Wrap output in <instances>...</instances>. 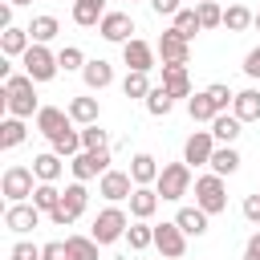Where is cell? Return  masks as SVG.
I'll list each match as a JSON object with an SVG mask.
<instances>
[{"instance_id":"6da1fadb","label":"cell","mask_w":260,"mask_h":260,"mask_svg":"<svg viewBox=\"0 0 260 260\" xmlns=\"http://www.w3.org/2000/svg\"><path fill=\"white\" fill-rule=\"evenodd\" d=\"M32 85H37V81H32L28 73H12V77L4 81V106H8L12 118H37L41 102H37V89H32Z\"/></svg>"},{"instance_id":"7a4b0ae2","label":"cell","mask_w":260,"mask_h":260,"mask_svg":"<svg viewBox=\"0 0 260 260\" xmlns=\"http://www.w3.org/2000/svg\"><path fill=\"white\" fill-rule=\"evenodd\" d=\"M154 191H158V199H183L191 191V162H167L158 171Z\"/></svg>"},{"instance_id":"3957f363","label":"cell","mask_w":260,"mask_h":260,"mask_svg":"<svg viewBox=\"0 0 260 260\" xmlns=\"http://www.w3.org/2000/svg\"><path fill=\"white\" fill-rule=\"evenodd\" d=\"M195 203L207 211V215H219L228 207V187H223V175H199L195 179Z\"/></svg>"},{"instance_id":"277c9868","label":"cell","mask_w":260,"mask_h":260,"mask_svg":"<svg viewBox=\"0 0 260 260\" xmlns=\"http://www.w3.org/2000/svg\"><path fill=\"white\" fill-rule=\"evenodd\" d=\"M85 203H89V191H85V183H69L65 191H61V203H57V211H49V219L57 223V228H69L81 211H85Z\"/></svg>"},{"instance_id":"5b68a950","label":"cell","mask_w":260,"mask_h":260,"mask_svg":"<svg viewBox=\"0 0 260 260\" xmlns=\"http://www.w3.org/2000/svg\"><path fill=\"white\" fill-rule=\"evenodd\" d=\"M20 65H24V73L32 77V81H53L57 73H61V65H57V53H49L45 45H28V53L20 57Z\"/></svg>"},{"instance_id":"8992f818","label":"cell","mask_w":260,"mask_h":260,"mask_svg":"<svg viewBox=\"0 0 260 260\" xmlns=\"http://www.w3.org/2000/svg\"><path fill=\"white\" fill-rule=\"evenodd\" d=\"M126 228H130L126 211H122V207H106V211H98L89 236H93L98 244H114V240H126Z\"/></svg>"},{"instance_id":"52a82bcc","label":"cell","mask_w":260,"mask_h":260,"mask_svg":"<svg viewBox=\"0 0 260 260\" xmlns=\"http://www.w3.org/2000/svg\"><path fill=\"white\" fill-rule=\"evenodd\" d=\"M69 171H73L77 183L102 179V175L110 171V146H106V150H81V154H73V158H69Z\"/></svg>"},{"instance_id":"ba28073f","label":"cell","mask_w":260,"mask_h":260,"mask_svg":"<svg viewBox=\"0 0 260 260\" xmlns=\"http://www.w3.org/2000/svg\"><path fill=\"white\" fill-rule=\"evenodd\" d=\"M37 175H32V167H8L4 171V179H0V191H4V199L8 203H24V199H32V191H37V183H32Z\"/></svg>"},{"instance_id":"9c48e42d","label":"cell","mask_w":260,"mask_h":260,"mask_svg":"<svg viewBox=\"0 0 260 260\" xmlns=\"http://www.w3.org/2000/svg\"><path fill=\"white\" fill-rule=\"evenodd\" d=\"M154 248L167 256V260H179L187 252V232L171 219V223H154Z\"/></svg>"},{"instance_id":"30bf717a","label":"cell","mask_w":260,"mask_h":260,"mask_svg":"<svg viewBox=\"0 0 260 260\" xmlns=\"http://www.w3.org/2000/svg\"><path fill=\"white\" fill-rule=\"evenodd\" d=\"M134 179H130V171H106L102 179H98V195L102 199H110V203H122V199H130L134 195Z\"/></svg>"},{"instance_id":"8fae6325","label":"cell","mask_w":260,"mask_h":260,"mask_svg":"<svg viewBox=\"0 0 260 260\" xmlns=\"http://www.w3.org/2000/svg\"><path fill=\"white\" fill-rule=\"evenodd\" d=\"M41 207L37 203H8V211H4V228L8 232H16V236H24V232H32L37 223H41Z\"/></svg>"},{"instance_id":"7c38bea8","label":"cell","mask_w":260,"mask_h":260,"mask_svg":"<svg viewBox=\"0 0 260 260\" xmlns=\"http://www.w3.org/2000/svg\"><path fill=\"white\" fill-rule=\"evenodd\" d=\"M158 57H162V65H187V57H191V41L187 37H179L175 28H167L162 37H158Z\"/></svg>"},{"instance_id":"4fadbf2b","label":"cell","mask_w":260,"mask_h":260,"mask_svg":"<svg viewBox=\"0 0 260 260\" xmlns=\"http://www.w3.org/2000/svg\"><path fill=\"white\" fill-rule=\"evenodd\" d=\"M154 45H146L142 37H130L126 45H122V61H126V69H138V73H150L154 69Z\"/></svg>"},{"instance_id":"5bb4252c","label":"cell","mask_w":260,"mask_h":260,"mask_svg":"<svg viewBox=\"0 0 260 260\" xmlns=\"http://www.w3.org/2000/svg\"><path fill=\"white\" fill-rule=\"evenodd\" d=\"M211 150H215V134L211 130H195L187 138V146H183V162L203 167V162H211Z\"/></svg>"},{"instance_id":"9a60e30c","label":"cell","mask_w":260,"mask_h":260,"mask_svg":"<svg viewBox=\"0 0 260 260\" xmlns=\"http://www.w3.org/2000/svg\"><path fill=\"white\" fill-rule=\"evenodd\" d=\"M98 32L106 41H114V45H126L130 32H134V20H130V12H106L102 24H98Z\"/></svg>"},{"instance_id":"2e32d148","label":"cell","mask_w":260,"mask_h":260,"mask_svg":"<svg viewBox=\"0 0 260 260\" xmlns=\"http://www.w3.org/2000/svg\"><path fill=\"white\" fill-rule=\"evenodd\" d=\"M69 126H73L69 110H61V106H41V110H37V130H41L45 138H57V134L69 130Z\"/></svg>"},{"instance_id":"e0dca14e","label":"cell","mask_w":260,"mask_h":260,"mask_svg":"<svg viewBox=\"0 0 260 260\" xmlns=\"http://www.w3.org/2000/svg\"><path fill=\"white\" fill-rule=\"evenodd\" d=\"M211 134H215V142H219V146H232V142L244 134V122H240L236 114H228V110H223V114H215V118H211Z\"/></svg>"},{"instance_id":"ac0fdd59","label":"cell","mask_w":260,"mask_h":260,"mask_svg":"<svg viewBox=\"0 0 260 260\" xmlns=\"http://www.w3.org/2000/svg\"><path fill=\"white\" fill-rule=\"evenodd\" d=\"M162 89L171 98H191V77L187 65H162Z\"/></svg>"},{"instance_id":"d6986e66","label":"cell","mask_w":260,"mask_h":260,"mask_svg":"<svg viewBox=\"0 0 260 260\" xmlns=\"http://www.w3.org/2000/svg\"><path fill=\"white\" fill-rule=\"evenodd\" d=\"M158 171H162V167H158V162H154V154H146V150L130 158V179H134L138 187H150V183H158Z\"/></svg>"},{"instance_id":"ffe728a7","label":"cell","mask_w":260,"mask_h":260,"mask_svg":"<svg viewBox=\"0 0 260 260\" xmlns=\"http://www.w3.org/2000/svg\"><path fill=\"white\" fill-rule=\"evenodd\" d=\"M102 16H106V0H73V24L98 28Z\"/></svg>"},{"instance_id":"44dd1931","label":"cell","mask_w":260,"mask_h":260,"mask_svg":"<svg viewBox=\"0 0 260 260\" xmlns=\"http://www.w3.org/2000/svg\"><path fill=\"white\" fill-rule=\"evenodd\" d=\"M158 211V191L154 187H134V195H130V215L134 219H150Z\"/></svg>"},{"instance_id":"7402d4cb","label":"cell","mask_w":260,"mask_h":260,"mask_svg":"<svg viewBox=\"0 0 260 260\" xmlns=\"http://www.w3.org/2000/svg\"><path fill=\"white\" fill-rule=\"evenodd\" d=\"M232 114L240 122H260V89H240L232 102Z\"/></svg>"},{"instance_id":"603a6c76","label":"cell","mask_w":260,"mask_h":260,"mask_svg":"<svg viewBox=\"0 0 260 260\" xmlns=\"http://www.w3.org/2000/svg\"><path fill=\"white\" fill-rule=\"evenodd\" d=\"M28 45H32V37H28V28H4L0 32V49H4V57H24L28 53Z\"/></svg>"},{"instance_id":"cb8c5ba5","label":"cell","mask_w":260,"mask_h":260,"mask_svg":"<svg viewBox=\"0 0 260 260\" xmlns=\"http://www.w3.org/2000/svg\"><path fill=\"white\" fill-rule=\"evenodd\" d=\"M32 175H37V183H57V179H61V154H57V150L37 154V158H32Z\"/></svg>"},{"instance_id":"d4e9b609","label":"cell","mask_w":260,"mask_h":260,"mask_svg":"<svg viewBox=\"0 0 260 260\" xmlns=\"http://www.w3.org/2000/svg\"><path fill=\"white\" fill-rule=\"evenodd\" d=\"M81 77H85V85H89V89H106V85L114 81V65H110V61H102V57H98V61H85Z\"/></svg>"},{"instance_id":"484cf974","label":"cell","mask_w":260,"mask_h":260,"mask_svg":"<svg viewBox=\"0 0 260 260\" xmlns=\"http://www.w3.org/2000/svg\"><path fill=\"white\" fill-rule=\"evenodd\" d=\"M175 223H179L187 236H203V232H207V211H203L199 203H195V207H179Z\"/></svg>"},{"instance_id":"4316f807","label":"cell","mask_w":260,"mask_h":260,"mask_svg":"<svg viewBox=\"0 0 260 260\" xmlns=\"http://www.w3.org/2000/svg\"><path fill=\"white\" fill-rule=\"evenodd\" d=\"M24 134H28V130H24V118H12V114H8V118L0 122V150H16V146L24 142Z\"/></svg>"},{"instance_id":"83f0119b","label":"cell","mask_w":260,"mask_h":260,"mask_svg":"<svg viewBox=\"0 0 260 260\" xmlns=\"http://www.w3.org/2000/svg\"><path fill=\"white\" fill-rule=\"evenodd\" d=\"M207 167H211L215 175H236V171H240V150H236V146H215Z\"/></svg>"},{"instance_id":"f1b7e54d","label":"cell","mask_w":260,"mask_h":260,"mask_svg":"<svg viewBox=\"0 0 260 260\" xmlns=\"http://www.w3.org/2000/svg\"><path fill=\"white\" fill-rule=\"evenodd\" d=\"M252 20H256V12H252L248 4L223 8V28H228V32H244V28H252Z\"/></svg>"},{"instance_id":"f546056e","label":"cell","mask_w":260,"mask_h":260,"mask_svg":"<svg viewBox=\"0 0 260 260\" xmlns=\"http://www.w3.org/2000/svg\"><path fill=\"white\" fill-rule=\"evenodd\" d=\"M187 114H191V122H211V118L219 114V106H215V102H211V93L203 89V93L187 98Z\"/></svg>"},{"instance_id":"4dcf8cb0","label":"cell","mask_w":260,"mask_h":260,"mask_svg":"<svg viewBox=\"0 0 260 260\" xmlns=\"http://www.w3.org/2000/svg\"><path fill=\"white\" fill-rule=\"evenodd\" d=\"M49 142H53V150H57L61 158H73V154H81V150H85L81 130H73V126H69V130H61V134H57V138H49Z\"/></svg>"},{"instance_id":"1f68e13d","label":"cell","mask_w":260,"mask_h":260,"mask_svg":"<svg viewBox=\"0 0 260 260\" xmlns=\"http://www.w3.org/2000/svg\"><path fill=\"white\" fill-rule=\"evenodd\" d=\"M171 20H175L171 28H175L179 37H187V41H191L195 32H203V20H199V12H195V8H179V12L171 16Z\"/></svg>"},{"instance_id":"d6a6232c","label":"cell","mask_w":260,"mask_h":260,"mask_svg":"<svg viewBox=\"0 0 260 260\" xmlns=\"http://www.w3.org/2000/svg\"><path fill=\"white\" fill-rule=\"evenodd\" d=\"M65 110H69V118H73L77 126H89V122H98V98H73Z\"/></svg>"},{"instance_id":"836d02e7","label":"cell","mask_w":260,"mask_h":260,"mask_svg":"<svg viewBox=\"0 0 260 260\" xmlns=\"http://www.w3.org/2000/svg\"><path fill=\"white\" fill-rule=\"evenodd\" d=\"M126 244H130V252H146V248L154 244V228H150L146 219L130 223V228H126Z\"/></svg>"},{"instance_id":"e575fe53","label":"cell","mask_w":260,"mask_h":260,"mask_svg":"<svg viewBox=\"0 0 260 260\" xmlns=\"http://www.w3.org/2000/svg\"><path fill=\"white\" fill-rule=\"evenodd\" d=\"M65 248H69V256L73 260H98V240L93 236H65Z\"/></svg>"},{"instance_id":"d590c367","label":"cell","mask_w":260,"mask_h":260,"mask_svg":"<svg viewBox=\"0 0 260 260\" xmlns=\"http://www.w3.org/2000/svg\"><path fill=\"white\" fill-rule=\"evenodd\" d=\"M57 16H32V24H28V37L37 41V45H49L53 37H57Z\"/></svg>"},{"instance_id":"8d00e7d4","label":"cell","mask_w":260,"mask_h":260,"mask_svg":"<svg viewBox=\"0 0 260 260\" xmlns=\"http://www.w3.org/2000/svg\"><path fill=\"white\" fill-rule=\"evenodd\" d=\"M142 102H146V110H150L154 118H167V114L175 110V98H171V93H167L162 85H154V89H150V93H146Z\"/></svg>"},{"instance_id":"74e56055","label":"cell","mask_w":260,"mask_h":260,"mask_svg":"<svg viewBox=\"0 0 260 260\" xmlns=\"http://www.w3.org/2000/svg\"><path fill=\"white\" fill-rule=\"evenodd\" d=\"M32 203L49 215V211H57V203H61V191H57V183H37V191H32Z\"/></svg>"},{"instance_id":"f35d334b","label":"cell","mask_w":260,"mask_h":260,"mask_svg":"<svg viewBox=\"0 0 260 260\" xmlns=\"http://www.w3.org/2000/svg\"><path fill=\"white\" fill-rule=\"evenodd\" d=\"M150 89H154V85H150V77H146V73H138V69H130V73H126V81H122V93H126V98H146Z\"/></svg>"},{"instance_id":"ab89813d","label":"cell","mask_w":260,"mask_h":260,"mask_svg":"<svg viewBox=\"0 0 260 260\" xmlns=\"http://www.w3.org/2000/svg\"><path fill=\"white\" fill-rule=\"evenodd\" d=\"M81 142H85V150H106L110 146V134L98 122H89V126H81Z\"/></svg>"},{"instance_id":"60d3db41","label":"cell","mask_w":260,"mask_h":260,"mask_svg":"<svg viewBox=\"0 0 260 260\" xmlns=\"http://www.w3.org/2000/svg\"><path fill=\"white\" fill-rule=\"evenodd\" d=\"M57 65H61L65 73H73V69H85V53H81L77 45H65V49L57 53Z\"/></svg>"},{"instance_id":"b9f144b4","label":"cell","mask_w":260,"mask_h":260,"mask_svg":"<svg viewBox=\"0 0 260 260\" xmlns=\"http://www.w3.org/2000/svg\"><path fill=\"white\" fill-rule=\"evenodd\" d=\"M195 12H199V20H203V28H215V24H223V8H219L215 0H203V4H195Z\"/></svg>"},{"instance_id":"7bdbcfd3","label":"cell","mask_w":260,"mask_h":260,"mask_svg":"<svg viewBox=\"0 0 260 260\" xmlns=\"http://www.w3.org/2000/svg\"><path fill=\"white\" fill-rule=\"evenodd\" d=\"M207 93H211V102L219 106V114H223V110H228V106L236 102V93H232V89H228L223 81H215V85H207Z\"/></svg>"},{"instance_id":"ee69618b","label":"cell","mask_w":260,"mask_h":260,"mask_svg":"<svg viewBox=\"0 0 260 260\" xmlns=\"http://www.w3.org/2000/svg\"><path fill=\"white\" fill-rule=\"evenodd\" d=\"M8 256H12V260H41V248L20 240V244H12V252H8Z\"/></svg>"},{"instance_id":"f6af8a7d","label":"cell","mask_w":260,"mask_h":260,"mask_svg":"<svg viewBox=\"0 0 260 260\" xmlns=\"http://www.w3.org/2000/svg\"><path fill=\"white\" fill-rule=\"evenodd\" d=\"M41 260H73V256H69V248H65L61 240H53V244L41 248Z\"/></svg>"},{"instance_id":"bcb514c9","label":"cell","mask_w":260,"mask_h":260,"mask_svg":"<svg viewBox=\"0 0 260 260\" xmlns=\"http://www.w3.org/2000/svg\"><path fill=\"white\" fill-rule=\"evenodd\" d=\"M244 219H248V223H260V191L244 199Z\"/></svg>"},{"instance_id":"7dc6e473","label":"cell","mask_w":260,"mask_h":260,"mask_svg":"<svg viewBox=\"0 0 260 260\" xmlns=\"http://www.w3.org/2000/svg\"><path fill=\"white\" fill-rule=\"evenodd\" d=\"M244 73H248V77H260V45L248 49V57H244Z\"/></svg>"},{"instance_id":"c3c4849f","label":"cell","mask_w":260,"mask_h":260,"mask_svg":"<svg viewBox=\"0 0 260 260\" xmlns=\"http://www.w3.org/2000/svg\"><path fill=\"white\" fill-rule=\"evenodd\" d=\"M150 8H154L158 16H175V12L183 8V4H179V0H150Z\"/></svg>"},{"instance_id":"681fc988","label":"cell","mask_w":260,"mask_h":260,"mask_svg":"<svg viewBox=\"0 0 260 260\" xmlns=\"http://www.w3.org/2000/svg\"><path fill=\"white\" fill-rule=\"evenodd\" d=\"M244 260H260V232L248 236V244H244Z\"/></svg>"},{"instance_id":"f907efd6","label":"cell","mask_w":260,"mask_h":260,"mask_svg":"<svg viewBox=\"0 0 260 260\" xmlns=\"http://www.w3.org/2000/svg\"><path fill=\"white\" fill-rule=\"evenodd\" d=\"M12 8H16V4H4V8H0V28H12Z\"/></svg>"},{"instance_id":"816d5d0a","label":"cell","mask_w":260,"mask_h":260,"mask_svg":"<svg viewBox=\"0 0 260 260\" xmlns=\"http://www.w3.org/2000/svg\"><path fill=\"white\" fill-rule=\"evenodd\" d=\"M8 4H16V8H20V4H32V0H8Z\"/></svg>"},{"instance_id":"f5cc1de1","label":"cell","mask_w":260,"mask_h":260,"mask_svg":"<svg viewBox=\"0 0 260 260\" xmlns=\"http://www.w3.org/2000/svg\"><path fill=\"white\" fill-rule=\"evenodd\" d=\"M252 28H256V32H260V12H256V20H252Z\"/></svg>"},{"instance_id":"db71d44e","label":"cell","mask_w":260,"mask_h":260,"mask_svg":"<svg viewBox=\"0 0 260 260\" xmlns=\"http://www.w3.org/2000/svg\"><path fill=\"white\" fill-rule=\"evenodd\" d=\"M191 4H203V0H191Z\"/></svg>"},{"instance_id":"11a10c76","label":"cell","mask_w":260,"mask_h":260,"mask_svg":"<svg viewBox=\"0 0 260 260\" xmlns=\"http://www.w3.org/2000/svg\"><path fill=\"white\" fill-rule=\"evenodd\" d=\"M130 4H134V0H130Z\"/></svg>"},{"instance_id":"9f6ffc18","label":"cell","mask_w":260,"mask_h":260,"mask_svg":"<svg viewBox=\"0 0 260 260\" xmlns=\"http://www.w3.org/2000/svg\"><path fill=\"white\" fill-rule=\"evenodd\" d=\"M162 260H167V256H162Z\"/></svg>"}]
</instances>
